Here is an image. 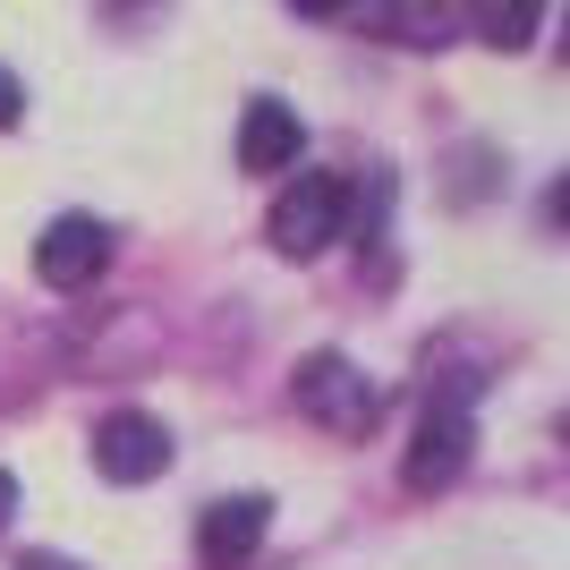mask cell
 I'll list each match as a JSON object with an SVG mask.
<instances>
[{
    "label": "cell",
    "instance_id": "1",
    "mask_svg": "<svg viewBox=\"0 0 570 570\" xmlns=\"http://www.w3.org/2000/svg\"><path fill=\"white\" fill-rule=\"evenodd\" d=\"M289 401H298V417H315L324 434H375V417H383V392L366 383V366L341 357V350H307L298 357Z\"/></svg>",
    "mask_w": 570,
    "mask_h": 570
},
{
    "label": "cell",
    "instance_id": "2",
    "mask_svg": "<svg viewBox=\"0 0 570 570\" xmlns=\"http://www.w3.org/2000/svg\"><path fill=\"white\" fill-rule=\"evenodd\" d=\"M350 179H341V170H298V179H289L282 196H273V222H264V230H273V247H282V256H324V247H333L341 230H350Z\"/></svg>",
    "mask_w": 570,
    "mask_h": 570
},
{
    "label": "cell",
    "instance_id": "3",
    "mask_svg": "<svg viewBox=\"0 0 570 570\" xmlns=\"http://www.w3.org/2000/svg\"><path fill=\"white\" fill-rule=\"evenodd\" d=\"M469 452H476V417H469L460 401H426V417H417V443H409V460H401L409 494H443V485H460Z\"/></svg>",
    "mask_w": 570,
    "mask_h": 570
},
{
    "label": "cell",
    "instance_id": "4",
    "mask_svg": "<svg viewBox=\"0 0 570 570\" xmlns=\"http://www.w3.org/2000/svg\"><path fill=\"white\" fill-rule=\"evenodd\" d=\"M95 469L111 485H154L170 469V426L163 417H145V409H111L95 426Z\"/></svg>",
    "mask_w": 570,
    "mask_h": 570
},
{
    "label": "cell",
    "instance_id": "5",
    "mask_svg": "<svg viewBox=\"0 0 570 570\" xmlns=\"http://www.w3.org/2000/svg\"><path fill=\"white\" fill-rule=\"evenodd\" d=\"M35 273H43L51 289H95L102 273H111V222L60 214L43 238H35Z\"/></svg>",
    "mask_w": 570,
    "mask_h": 570
},
{
    "label": "cell",
    "instance_id": "6",
    "mask_svg": "<svg viewBox=\"0 0 570 570\" xmlns=\"http://www.w3.org/2000/svg\"><path fill=\"white\" fill-rule=\"evenodd\" d=\"M264 528H273V502H264V494H222V502H205V520H196V562H205V570L256 562Z\"/></svg>",
    "mask_w": 570,
    "mask_h": 570
},
{
    "label": "cell",
    "instance_id": "7",
    "mask_svg": "<svg viewBox=\"0 0 570 570\" xmlns=\"http://www.w3.org/2000/svg\"><path fill=\"white\" fill-rule=\"evenodd\" d=\"M298 154H307V128H298V111L273 95L247 102V119H238V170H298Z\"/></svg>",
    "mask_w": 570,
    "mask_h": 570
},
{
    "label": "cell",
    "instance_id": "8",
    "mask_svg": "<svg viewBox=\"0 0 570 570\" xmlns=\"http://www.w3.org/2000/svg\"><path fill=\"white\" fill-rule=\"evenodd\" d=\"M452 26H460L452 0H375V35H392V43H409V51H443Z\"/></svg>",
    "mask_w": 570,
    "mask_h": 570
},
{
    "label": "cell",
    "instance_id": "9",
    "mask_svg": "<svg viewBox=\"0 0 570 570\" xmlns=\"http://www.w3.org/2000/svg\"><path fill=\"white\" fill-rule=\"evenodd\" d=\"M469 26H476V43H494V51H528L537 26H546V0H469Z\"/></svg>",
    "mask_w": 570,
    "mask_h": 570
},
{
    "label": "cell",
    "instance_id": "10",
    "mask_svg": "<svg viewBox=\"0 0 570 570\" xmlns=\"http://www.w3.org/2000/svg\"><path fill=\"white\" fill-rule=\"evenodd\" d=\"M18 119H26V86L0 69V128H18Z\"/></svg>",
    "mask_w": 570,
    "mask_h": 570
},
{
    "label": "cell",
    "instance_id": "11",
    "mask_svg": "<svg viewBox=\"0 0 570 570\" xmlns=\"http://www.w3.org/2000/svg\"><path fill=\"white\" fill-rule=\"evenodd\" d=\"M9 520H18V476L0 469V537H9Z\"/></svg>",
    "mask_w": 570,
    "mask_h": 570
},
{
    "label": "cell",
    "instance_id": "12",
    "mask_svg": "<svg viewBox=\"0 0 570 570\" xmlns=\"http://www.w3.org/2000/svg\"><path fill=\"white\" fill-rule=\"evenodd\" d=\"M18 570H86V562H69V553H26Z\"/></svg>",
    "mask_w": 570,
    "mask_h": 570
},
{
    "label": "cell",
    "instance_id": "13",
    "mask_svg": "<svg viewBox=\"0 0 570 570\" xmlns=\"http://www.w3.org/2000/svg\"><path fill=\"white\" fill-rule=\"evenodd\" d=\"M289 9H298V18H341L350 0H289Z\"/></svg>",
    "mask_w": 570,
    "mask_h": 570
}]
</instances>
